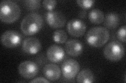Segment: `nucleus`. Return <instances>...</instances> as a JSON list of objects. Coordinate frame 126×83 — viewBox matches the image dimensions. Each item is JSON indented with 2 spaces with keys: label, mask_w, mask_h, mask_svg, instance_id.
Segmentation results:
<instances>
[{
  "label": "nucleus",
  "mask_w": 126,
  "mask_h": 83,
  "mask_svg": "<svg viewBox=\"0 0 126 83\" xmlns=\"http://www.w3.org/2000/svg\"><path fill=\"white\" fill-rule=\"evenodd\" d=\"M90 21L94 24H100L104 21V13L99 9H93L89 13Z\"/></svg>",
  "instance_id": "obj_16"
},
{
  "label": "nucleus",
  "mask_w": 126,
  "mask_h": 83,
  "mask_svg": "<svg viewBox=\"0 0 126 83\" xmlns=\"http://www.w3.org/2000/svg\"><path fill=\"white\" fill-rule=\"evenodd\" d=\"M65 50L67 53L73 57L79 56L83 51L82 43L76 39H70L66 42Z\"/></svg>",
  "instance_id": "obj_12"
},
{
  "label": "nucleus",
  "mask_w": 126,
  "mask_h": 83,
  "mask_svg": "<svg viewBox=\"0 0 126 83\" xmlns=\"http://www.w3.org/2000/svg\"><path fill=\"white\" fill-rule=\"evenodd\" d=\"M57 1L55 0H44L43 1V5L45 9L49 11L53 10L56 7Z\"/></svg>",
  "instance_id": "obj_20"
},
{
  "label": "nucleus",
  "mask_w": 126,
  "mask_h": 83,
  "mask_svg": "<svg viewBox=\"0 0 126 83\" xmlns=\"http://www.w3.org/2000/svg\"><path fill=\"white\" fill-rule=\"evenodd\" d=\"M109 31L102 27H94L90 29L86 34V41L93 47H100L104 45L109 39Z\"/></svg>",
  "instance_id": "obj_3"
},
{
  "label": "nucleus",
  "mask_w": 126,
  "mask_h": 83,
  "mask_svg": "<svg viewBox=\"0 0 126 83\" xmlns=\"http://www.w3.org/2000/svg\"><path fill=\"white\" fill-rule=\"evenodd\" d=\"M45 19L50 27L55 29L64 27L66 22L64 14L58 10L48 11L45 14Z\"/></svg>",
  "instance_id": "obj_6"
},
{
  "label": "nucleus",
  "mask_w": 126,
  "mask_h": 83,
  "mask_svg": "<svg viewBox=\"0 0 126 83\" xmlns=\"http://www.w3.org/2000/svg\"><path fill=\"white\" fill-rule=\"evenodd\" d=\"M42 48L41 43L37 38L31 37L25 38L22 43V49L29 55H35L38 53Z\"/></svg>",
  "instance_id": "obj_10"
},
{
  "label": "nucleus",
  "mask_w": 126,
  "mask_h": 83,
  "mask_svg": "<svg viewBox=\"0 0 126 83\" xmlns=\"http://www.w3.org/2000/svg\"><path fill=\"white\" fill-rule=\"evenodd\" d=\"M126 26H123L118 29L117 32V38L119 39L120 41L124 43L126 42Z\"/></svg>",
  "instance_id": "obj_21"
},
{
  "label": "nucleus",
  "mask_w": 126,
  "mask_h": 83,
  "mask_svg": "<svg viewBox=\"0 0 126 83\" xmlns=\"http://www.w3.org/2000/svg\"><path fill=\"white\" fill-rule=\"evenodd\" d=\"M62 72L67 79H72L75 77L80 70V65L76 60L68 59L63 62L61 66Z\"/></svg>",
  "instance_id": "obj_7"
},
{
  "label": "nucleus",
  "mask_w": 126,
  "mask_h": 83,
  "mask_svg": "<svg viewBox=\"0 0 126 83\" xmlns=\"http://www.w3.org/2000/svg\"><path fill=\"white\" fill-rule=\"evenodd\" d=\"M21 9L15 2L10 0H5L0 4V19L2 22L13 23L19 18Z\"/></svg>",
  "instance_id": "obj_1"
},
{
  "label": "nucleus",
  "mask_w": 126,
  "mask_h": 83,
  "mask_svg": "<svg viewBox=\"0 0 126 83\" xmlns=\"http://www.w3.org/2000/svg\"><path fill=\"white\" fill-rule=\"evenodd\" d=\"M65 51L62 47L57 45L50 46L47 50V57L52 62L57 63L61 61L65 57Z\"/></svg>",
  "instance_id": "obj_11"
},
{
  "label": "nucleus",
  "mask_w": 126,
  "mask_h": 83,
  "mask_svg": "<svg viewBox=\"0 0 126 83\" xmlns=\"http://www.w3.org/2000/svg\"><path fill=\"white\" fill-rule=\"evenodd\" d=\"M43 73L45 76L50 81H55L61 77V71L59 66L54 64L46 65L43 69Z\"/></svg>",
  "instance_id": "obj_13"
},
{
  "label": "nucleus",
  "mask_w": 126,
  "mask_h": 83,
  "mask_svg": "<svg viewBox=\"0 0 126 83\" xmlns=\"http://www.w3.org/2000/svg\"><path fill=\"white\" fill-rule=\"evenodd\" d=\"M44 21L41 15L32 13L27 15L21 23V29L23 33L27 35H32L37 33L43 26Z\"/></svg>",
  "instance_id": "obj_2"
},
{
  "label": "nucleus",
  "mask_w": 126,
  "mask_h": 83,
  "mask_svg": "<svg viewBox=\"0 0 126 83\" xmlns=\"http://www.w3.org/2000/svg\"><path fill=\"white\" fill-rule=\"evenodd\" d=\"M86 11L85 10H82L80 11V12L79 13V16L81 18H85L86 16Z\"/></svg>",
  "instance_id": "obj_23"
},
{
  "label": "nucleus",
  "mask_w": 126,
  "mask_h": 83,
  "mask_svg": "<svg viewBox=\"0 0 126 83\" xmlns=\"http://www.w3.org/2000/svg\"><path fill=\"white\" fill-rule=\"evenodd\" d=\"M77 82L81 83H91L94 82V75L92 71L88 69L82 70L77 76Z\"/></svg>",
  "instance_id": "obj_15"
},
{
  "label": "nucleus",
  "mask_w": 126,
  "mask_h": 83,
  "mask_svg": "<svg viewBox=\"0 0 126 83\" xmlns=\"http://www.w3.org/2000/svg\"><path fill=\"white\" fill-rule=\"evenodd\" d=\"M30 83H49V81L44 77H39L33 79V80L30 82Z\"/></svg>",
  "instance_id": "obj_22"
},
{
  "label": "nucleus",
  "mask_w": 126,
  "mask_h": 83,
  "mask_svg": "<svg viewBox=\"0 0 126 83\" xmlns=\"http://www.w3.org/2000/svg\"><path fill=\"white\" fill-rule=\"evenodd\" d=\"M103 53L105 57L108 60L119 61L124 56L125 47L119 42L112 41L105 46Z\"/></svg>",
  "instance_id": "obj_4"
},
{
  "label": "nucleus",
  "mask_w": 126,
  "mask_h": 83,
  "mask_svg": "<svg viewBox=\"0 0 126 83\" xmlns=\"http://www.w3.org/2000/svg\"><path fill=\"white\" fill-rule=\"evenodd\" d=\"M18 72L25 78H32L36 75L39 71L38 65L33 61H25L21 62L18 66Z\"/></svg>",
  "instance_id": "obj_8"
},
{
  "label": "nucleus",
  "mask_w": 126,
  "mask_h": 83,
  "mask_svg": "<svg viewBox=\"0 0 126 83\" xmlns=\"http://www.w3.org/2000/svg\"><path fill=\"white\" fill-rule=\"evenodd\" d=\"M24 3L26 9L31 10H37L41 6L40 0H26Z\"/></svg>",
  "instance_id": "obj_18"
},
{
  "label": "nucleus",
  "mask_w": 126,
  "mask_h": 83,
  "mask_svg": "<svg viewBox=\"0 0 126 83\" xmlns=\"http://www.w3.org/2000/svg\"><path fill=\"white\" fill-rule=\"evenodd\" d=\"M67 34L63 30H57L55 31L53 35V40L58 44H63L67 39Z\"/></svg>",
  "instance_id": "obj_17"
},
{
  "label": "nucleus",
  "mask_w": 126,
  "mask_h": 83,
  "mask_svg": "<svg viewBox=\"0 0 126 83\" xmlns=\"http://www.w3.org/2000/svg\"><path fill=\"white\" fill-rule=\"evenodd\" d=\"M67 28L70 35L78 37L84 34L86 30V25L80 19H73L68 22Z\"/></svg>",
  "instance_id": "obj_9"
},
{
  "label": "nucleus",
  "mask_w": 126,
  "mask_h": 83,
  "mask_svg": "<svg viewBox=\"0 0 126 83\" xmlns=\"http://www.w3.org/2000/svg\"><path fill=\"white\" fill-rule=\"evenodd\" d=\"M104 21L105 26L107 28H116L120 22L119 16L116 13H109L106 15Z\"/></svg>",
  "instance_id": "obj_14"
},
{
  "label": "nucleus",
  "mask_w": 126,
  "mask_h": 83,
  "mask_svg": "<svg viewBox=\"0 0 126 83\" xmlns=\"http://www.w3.org/2000/svg\"><path fill=\"white\" fill-rule=\"evenodd\" d=\"M78 5L84 9H88L92 7L94 3V1L92 0H78L77 1Z\"/></svg>",
  "instance_id": "obj_19"
},
{
  "label": "nucleus",
  "mask_w": 126,
  "mask_h": 83,
  "mask_svg": "<svg viewBox=\"0 0 126 83\" xmlns=\"http://www.w3.org/2000/svg\"><path fill=\"white\" fill-rule=\"evenodd\" d=\"M1 40L2 44L4 46L14 48L21 44L22 36L17 31L7 30L2 34Z\"/></svg>",
  "instance_id": "obj_5"
}]
</instances>
